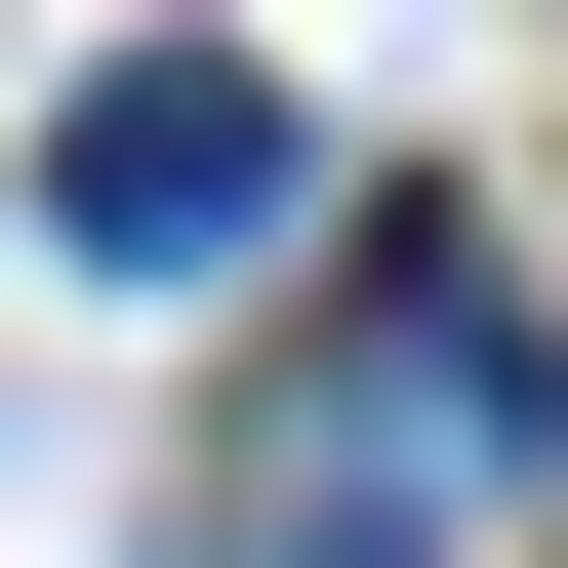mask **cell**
<instances>
[{
  "label": "cell",
  "mask_w": 568,
  "mask_h": 568,
  "mask_svg": "<svg viewBox=\"0 0 568 568\" xmlns=\"http://www.w3.org/2000/svg\"><path fill=\"white\" fill-rule=\"evenodd\" d=\"M284 203H325V122H284L244 41H122V82L41 122V244H82V284H244Z\"/></svg>",
  "instance_id": "6da1fadb"
},
{
  "label": "cell",
  "mask_w": 568,
  "mask_h": 568,
  "mask_svg": "<svg viewBox=\"0 0 568 568\" xmlns=\"http://www.w3.org/2000/svg\"><path fill=\"white\" fill-rule=\"evenodd\" d=\"M487 487H528V325L406 244V284H366V366H325V528L406 568V528H487Z\"/></svg>",
  "instance_id": "7a4b0ae2"
}]
</instances>
